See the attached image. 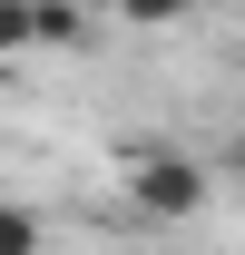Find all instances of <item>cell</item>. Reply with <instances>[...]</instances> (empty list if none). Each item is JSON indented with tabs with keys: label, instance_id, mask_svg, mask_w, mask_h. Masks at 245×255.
<instances>
[{
	"label": "cell",
	"instance_id": "cell-5",
	"mask_svg": "<svg viewBox=\"0 0 245 255\" xmlns=\"http://www.w3.org/2000/svg\"><path fill=\"white\" fill-rule=\"evenodd\" d=\"M226 167H236V177H245V128H236V137H226Z\"/></svg>",
	"mask_w": 245,
	"mask_h": 255
},
{
	"label": "cell",
	"instance_id": "cell-1",
	"mask_svg": "<svg viewBox=\"0 0 245 255\" xmlns=\"http://www.w3.org/2000/svg\"><path fill=\"white\" fill-rule=\"evenodd\" d=\"M118 187H127V206H137L147 226H186V216H206L216 167L186 157V147H167V137H127L118 147Z\"/></svg>",
	"mask_w": 245,
	"mask_h": 255
},
{
	"label": "cell",
	"instance_id": "cell-3",
	"mask_svg": "<svg viewBox=\"0 0 245 255\" xmlns=\"http://www.w3.org/2000/svg\"><path fill=\"white\" fill-rule=\"evenodd\" d=\"M30 30H39V49H79V39H89V10H69V0H30Z\"/></svg>",
	"mask_w": 245,
	"mask_h": 255
},
{
	"label": "cell",
	"instance_id": "cell-2",
	"mask_svg": "<svg viewBox=\"0 0 245 255\" xmlns=\"http://www.w3.org/2000/svg\"><path fill=\"white\" fill-rule=\"evenodd\" d=\"M0 255H49V216L30 196H0Z\"/></svg>",
	"mask_w": 245,
	"mask_h": 255
},
{
	"label": "cell",
	"instance_id": "cell-4",
	"mask_svg": "<svg viewBox=\"0 0 245 255\" xmlns=\"http://www.w3.org/2000/svg\"><path fill=\"white\" fill-rule=\"evenodd\" d=\"M39 30H30V0H0V59H30Z\"/></svg>",
	"mask_w": 245,
	"mask_h": 255
}]
</instances>
